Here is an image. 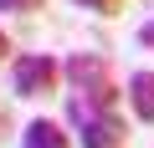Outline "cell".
Wrapping results in <instances>:
<instances>
[{"mask_svg":"<svg viewBox=\"0 0 154 148\" xmlns=\"http://www.w3.org/2000/svg\"><path fill=\"white\" fill-rule=\"evenodd\" d=\"M11 87H16V97H51L57 87H62V61H51V56H16V66H11Z\"/></svg>","mask_w":154,"mask_h":148,"instance_id":"6da1fadb","label":"cell"},{"mask_svg":"<svg viewBox=\"0 0 154 148\" xmlns=\"http://www.w3.org/2000/svg\"><path fill=\"white\" fill-rule=\"evenodd\" d=\"M82 148H128V123L108 107V112H93L82 118V138H77Z\"/></svg>","mask_w":154,"mask_h":148,"instance_id":"7a4b0ae2","label":"cell"},{"mask_svg":"<svg viewBox=\"0 0 154 148\" xmlns=\"http://www.w3.org/2000/svg\"><path fill=\"white\" fill-rule=\"evenodd\" d=\"M62 77L77 87V92H93V87H108V61L98 51H77L67 66H62Z\"/></svg>","mask_w":154,"mask_h":148,"instance_id":"3957f363","label":"cell"},{"mask_svg":"<svg viewBox=\"0 0 154 148\" xmlns=\"http://www.w3.org/2000/svg\"><path fill=\"white\" fill-rule=\"evenodd\" d=\"M21 148H72V138L57 118H31L26 133H21Z\"/></svg>","mask_w":154,"mask_h":148,"instance_id":"277c9868","label":"cell"},{"mask_svg":"<svg viewBox=\"0 0 154 148\" xmlns=\"http://www.w3.org/2000/svg\"><path fill=\"white\" fill-rule=\"evenodd\" d=\"M128 102H134V118L154 128V71H134L128 77Z\"/></svg>","mask_w":154,"mask_h":148,"instance_id":"5b68a950","label":"cell"},{"mask_svg":"<svg viewBox=\"0 0 154 148\" xmlns=\"http://www.w3.org/2000/svg\"><path fill=\"white\" fill-rule=\"evenodd\" d=\"M72 5H82V10H93V16H118L128 0H72Z\"/></svg>","mask_w":154,"mask_h":148,"instance_id":"8992f818","label":"cell"},{"mask_svg":"<svg viewBox=\"0 0 154 148\" xmlns=\"http://www.w3.org/2000/svg\"><path fill=\"white\" fill-rule=\"evenodd\" d=\"M0 10H11V16H36V10H46V0H0Z\"/></svg>","mask_w":154,"mask_h":148,"instance_id":"52a82bcc","label":"cell"},{"mask_svg":"<svg viewBox=\"0 0 154 148\" xmlns=\"http://www.w3.org/2000/svg\"><path fill=\"white\" fill-rule=\"evenodd\" d=\"M139 46H144V51H154V21H144V26H139Z\"/></svg>","mask_w":154,"mask_h":148,"instance_id":"ba28073f","label":"cell"},{"mask_svg":"<svg viewBox=\"0 0 154 148\" xmlns=\"http://www.w3.org/2000/svg\"><path fill=\"white\" fill-rule=\"evenodd\" d=\"M11 133V107H0V138Z\"/></svg>","mask_w":154,"mask_h":148,"instance_id":"9c48e42d","label":"cell"},{"mask_svg":"<svg viewBox=\"0 0 154 148\" xmlns=\"http://www.w3.org/2000/svg\"><path fill=\"white\" fill-rule=\"evenodd\" d=\"M5 56H11V36L0 31V61H5Z\"/></svg>","mask_w":154,"mask_h":148,"instance_id":"30bf717a","label":"cell"}]
</instances>
